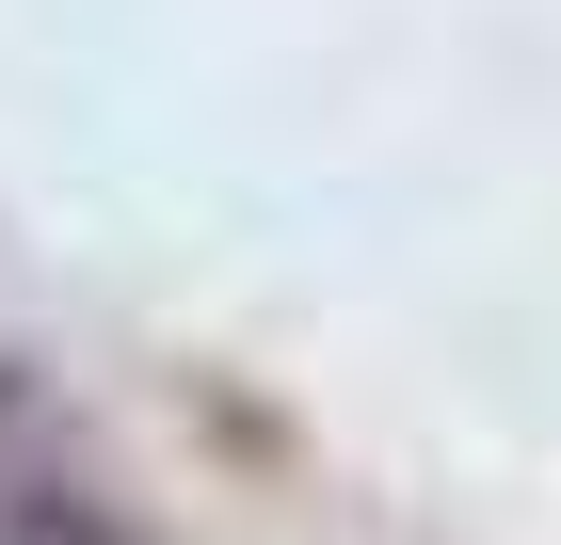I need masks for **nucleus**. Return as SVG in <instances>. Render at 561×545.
<instances>
[{
    "mask_svg": "<svg viewBox=\"0 0 561 545\" xmlns=\"http://www.w3.org/2000/svg\"><path fill=\"white\" fill-rule=\"evenodd\" d=\"M16 433H33V385H16V370H0V465H16Z\"/></svg>",
    "mask_w": 561,
    "mask_h": 545,
    "instance_id": "1",
    "label": "nucleus"
}]
</instances>
